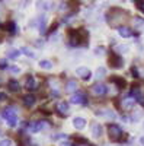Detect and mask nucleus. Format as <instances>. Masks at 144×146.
I'll list each match as a JSON object with an SVG mask.
<instances>
[{
	"mask_svg": "<svg viewBox=\"0 0 144 146\" xmlns=\"http://www.w3.org/2000/svg\"><path fill=\"white\" fill-rule=\"evenodd\" d=\"M135 104H137V100L134 98V96H131V95L125 96V98H122V101H121V107L125 108V110H133Z\"/></svg>",
	"mask_w": 144,
	"mask_h": 146,
	"instance_id": "nucleus-6",
	"label": "nucleus"
},
{
	"mask_svg": "<svg viewBox=\"0 0 144 146\" xmlns=\"http://www.w3.org/2000/svg\"><path fill=\"white\" fill-rule=\"evenodd\" d=\"M67 36H68V41L71 45L74 47H83V45H87V38H89V34L86 29L83 28H77L73 29L70 28L67 31Z\"/></svg>",
	"mask_w": 144,
	"mask_h": 146,
	"instance_id": "nucleus-2",
	"label": "nucleus"
},
{
	"mask_svg": "<svg viewBox=\"0 0 144 146\" xmlns=\"http://www.w3.org/2000/svg\"><path fill=\"white\" fill-rule=\"evenodd\" d=\"M79 3H82V5H86V6H90V5H93V2L95 0H77Z\"/></svg>",
	"mask_w": 144,
	"mask_h": 146,
	"instance_id": "nucleus-28",
	"label": "nucleus"
},
{
	"mask_svg": "<svg viewBox=\"0 0 144 146\" xmlns=\"http://www.w3.org/2000/svg\"><path fill=\"white\" fill-rule=\"evenodd\" d=\"M135 100H137V102H138V104H141V105H144V95H141V94H140V95L137 96V98H135Z\"/></svg>",
	"mask_w": 144,
	"mask_h": 146,
	"instance_id": "nucleus-31",
	"label": "nucleus"
},
{
	"mask_svg": "<svg viewBox=\"0 0 144 146\" xmlns=\"http://www.w3.org/2000/svg\"><path fill=\"white\" fill-rule=\"evenodd\" d=\"M140 142H141V145H143V146H144V136H143V137H141V139H140Z\"/></svg>",
	"mask_w": 144,
	"mask_h": 146,
	"instance_id": "nucleus-40",
	"label": "nucleus"
},
{
	"mask_svg": "<svg viewBox=\"0 0 144 146\" xmlns=\"http://www.w3.org/2000/svg\"><path fill=\"white\" fill-rule=\"evenodd\" d=\"M3 117H5V120L7 121V124L10 126V127H16V124H18V118H16V111L13 108H6L5 111H3Z\"/></svg>",
	"mask_w": 144,
	"mask_h": 146,
	"instance_id": "nucleus-4",
	"label": "nucleus"
},
{
	"mask_svg": "<svg viewBox=\"0 0 144 146\" xmlns=\"http://www.w3.org/2000/svg\"><path fill=\"white\" fill-rule=\"evenodd\" d=\"M57 111H58L60 115H63V117L68 115V104L64 102V101L58 102V104H57Z\"/></svg>",
	"mask_w": 144,
	"mask_h": 146,
	"instance_id": "nucleus-11",
	"label": "nucleus"
},
{
	"mask_svg": "<svg viewBox=\"0 0 144 146\" xmlns=\"http://www.w3.org/2000/svg\"><path fill=\"white\" fill-rule=\"evenodd\" d=\"M12 142L9 139H3V140H0V146H10Z\"/></svg>",
	"mask_w": 144,
	"mask_h": 146,
	"instance_id": "nucleus-30",
	"label": "nucleus"
},
{
	"mask_svg": "<svg viewBox=\"0 0 144 146\" xmlns=\"http://www.w3.org/2000/svg\"><path fill=\"white\" fill-rule=\"evenodd\" d=\"M92 135H93L95 137H101V136H102V126H101L99 123L92 124Z\"/></svg>",
	"mask_w": 144,
	"mask_h": 146,
	"instance_id": "nucleus-19",
	"label": "nucleus"
},
{
	"mask_svg": "<svg viewBox=\"0 0 144 146\" xmlns=\"http://www.w3.org/2000/svg\"><path fill=\"white\" fill-rule=\"evenodd\" d=\"M37 6H38V10H39V9H41V10H48L51 5L48 3V2H44V0H41V2L37 3Z\"/></svg>",
	"mask_w": 144,
	"mask_h": 146,
	"instance_id": "nucleus-23",
	"label": "nucleus"
},
{
	"mask_svg": "<svg viewBox=\"0 0 144 146\" xmlns=\"http://www.w3.org/2000/svg\"><path fill=\"white\" fill-rule=\"evenodd\" d=\"M73 126H74L76 129H79V130L85 129V127H86V120L82 118V117H76V118L73 120Z\"/></svg>",
	"mask_w": 144,
	"mask_h": 146,
	"instance_id": "nucleus-17",
	"label": "nucleus"
},
{
	"mask_svg": "<svg viewBox=\"0 0 144 146\" xmlns=\"http://www.w3.org/2000/svg\"><path fill=\"white\" fill-rule=\"evenodd\" d=\"M105 75H106V70H105L103 67H99L98 70H96V78H99V79H101V78H103Z\"/></svg>",
	"mask_w": 144,
	"mask_h": 146,
	"instance_id": "nucleus-26",
	"label": "nucleus"
},
{
	"mask_svg": "<svg viewBox=\"0 0 144 146\" xmlns=\"http://www.w3.org/2000/svg\"><path fill=\"white\" fill-rule=\"evenodd\" d=\"M7 88H9V91H12V92H18L20 88H19V83L15 80V79H10L9 82H7Z\"/></svg>",
	"mask_w": 144,
	"mask_h": 146,
	"instance_id": "nucleus-20",
	"label": "nucleus"
},
{
	"mask_svg": "<svg viewBox=\"0 0 144 146\" xmlns=\"http://www.w3.org/2000/svg\"><path fill=\"white\" fill-rule=\"evenodd\" d=\"M45 23H47V18H45L44 15L39 16V18H38V28H39L41 32H45Z\"/></svg>",
	"mask_w": 144,
	"mask_h": 146,
	"instance_id": "nucleus-22",
	"label": "nucleus"
},
{
	"mask_svg": "<svg viewBox=\"0 0 144 146\" xmlns=\"http://www.w3.org/2000/svg\"><path fill=\"white\" fill-rule=\"evenodd\" d=\"M127 18H128V13L124 9H119V7H111L106 12V22L111 28L124 27L122 23H125Z\"/></svg>",
	"mask_w": 144,
	"mask_h": 146,
	"instance_id": "nucleus-1",
	"label": "nucleus"
},
{
	"mask_svg": "<svg viewBox=\"0 0 144 146\" xmlns=\"http://www.w3.org/2000/svg\"><path fill=\"white\" fill-rule=\"evenodd\" d=\"M3 100H6V95L3 92H0V101H3Z\"/></svg>",
	"mask_w": 144,
	"mask_h": 146,
	"instance_id": "nucleus-39",
	"label": "nucleus"
},
{
	"mask_svg": "<svg viewBox=\"0 0 144 146\" xmlns=\"http://www.w3.org/2000/svg\"><path fill=\"white\" fill-rule=\"evenodd\" d=\"M20 51H23V54H26V56H29V57H34V56H35V54H34L31 50H28V48H25V47H23Z\"/></svg>",
	"mask_w": 144,
	"mask_h": 146,
	"instance_id": "nucleus-29",
	"label": "nucleus"
},
{
	"mask_svg": "<svg viewBox=\"0 0 144 146\" xmlns=\"http://www.w3.org/2000/svg\"><path fill=\"white\" fill-rule=\"evenodd\" d=\"M102 51H105V48H103V47H99V48H96V50H95V53H96V54H99V56L103 54Z\"/></svg>",
	"mask_w": 144,
	"mask_h": 146,
	"instance_id": "nucleus-34",
	"label": "nucleus"
},
{
	"mask_svg": "<svg viewBox=\"0 0 144 146\" xmlns=\"http://www.w3.org/2000/svg\"><path fill=\"white\" fill-rule=\"evenodd\" d=\"M131 73L134 75V78H138V70H137V67H131Z\"/></svg>",
	"mask_w": 144,
	"mask_h": 146,
	"instance_id": "nucleus-33",
	"label": "nucleus"
},
{
	"mask_svg": "<svg viewBox=\"0 0 144 146\" xmlns=\"http://www.w3.org/2000/svg\"><path fill=\"white\" fill-rule=\"evenodd\" d=\"M22 100H23V104H25L26 107H32L35 102H37V98H35V95H31V94L25 95Z\"/></svg>",
	"mask_w": 144,
	"mask_h": 146,
	"instance_id": "nucleus-16",
	"label": "nucleus"
},
{
	"mask_svg": "<svg viewBox=\"0 0 144 146\" xmlns=\"http://www.w3.org/2000/svg\"><path fill=\"white\" fill-rule=\"evenodd\" d=\"M118 34L122 38H130V36H133V29L128 27H121V28H118Z\"/></svg>",
	"mask_w": 144,
	"mask_h": 146,
	"instance_id": "nucleus-14",
	"label": "nucleus"
},
{
	"mask_svg": "<svg viewBox=\"0 0 144 146\" xmlns=\"http://www.w3.org/2000/svg\"><path fill=\"white\" fill-rule=\"evenodd\" d=\"M77 91V82L76 80H68L67 83H66V92H68V94H74Z\"/></svg>",
	"mask_w": 144,
	"mask_h": 146,
	"instance_id": "nucleus-15",
	"label": "nucleus"
},
{
	"mask_svg": "<svg viewBox=\"0 0 144 146\" xmlns=\"http://www.w3.org/2000/svg\"><path fill=\"white\" fill-rule=\"evenodd\" d=\"M108 62H109V66L114 67V69H121L122 67V57L119 56L118 53L115 51H109V58H108Z\"/></svg>",
	"mask_w": 144,
	"mask_h": 146,
	"instance_id": "nucleus-5",
	"label": "nucleus"
},
{
	"mask_svg": "<svg viewBox=\"0 0 144 146\" xmlns=\"http://www.w3.org/2000/svg\"><path fill=\"white\" fill-rule=\"evenodd\" d=\"M39 67L44 69V70H51L53 69V63L50 62V60H41V62H39Z\"/></svg>",
	"mask_w": 144,
	"mask_h": 146,
	"instance_id": "nucleus-21",
	"label": "nucleus"
},
{
	"mask_svg": "<svg viewBox=\"0 0 144 146\" xmlns=\"http://www.w3.org/2000/svg\"><path fill=\"white\" fill-rule=\"evenodd\" d=\"M20 56V51L19 50H10L9 53H7V57L9 58H18Z\"/></svg>",
	"mask_w": 144,
	"mask_h": 146,
	"instance_id": "nucleus-25",
	"label": "nucleus"
},
{
	"mask_svg": "<svg viewBox=\"0 0 144 146\" xmlns=\"http://www.w3.org/2000/svg\"><path fill=\"white\" fill-rule=\"evenodd\" d=\"M70 101H71V104H86L87 98H86V95L83 92H76L73 96H71Z\"/></svg>",
	"mask_w": 144,
	"mask_h": 146,
	"instance_id": "nucleus-7",
	"label": "nucleus"
},
{
	"mask_svg": "<svg viewBox=\"0 0 144 146\" xmlns=\"http://www.w3.org/2000/svg\"><path fill=\"white\" fill-rule=\"evenodd\" d=\"M74 146H89V145H86V143H83V145H74Z\"/></svg>",
	"mask_w": 144,
	"mask_h": 146,
	"instance_id": "nucleus-41",
	"label": "nucleus"
},
{
	"mask_svg": "<svg viewBox=\"0 0 144 146\" xmlns=\"http://www.w3.org/2000/svg\"><path fill=\"white\" fill-rule=\"evenodd\" d=\"M121 136H122V130H121L119 126H116V124L108 126V137H109V140L118 142L119 139H121Z\"/></svg>",
	"mask_w": 144,
	"mask_h": 146,
	"instance_id": "nucleus-3",
	"label": "nucleus"
},
{
	"mask_svg": "<svg viewBox=\"0 0 144 146\" xmlns=\"http://www.w3.org/2000/svg\"><path fill=\"white\" fill-rule=\"evenodd\" d=\"M76 73H77V76H80L83 80H89L90 76H92V73H90V70L87 67H79L76 70Z\"/></svg>",
	"mask_w": 144,
	"mask_h": 146,
	"instance_id": "nucleus-10",
	"label": "nucleus"
},
{
	"mask_svg": "<svg viewBox=\"0 0 144 146\" xmlns=\"http://www.w3.org/2000/svg\"><path fill=\"white\" fill-rule=\"evenodd\" d=\"M57 27H58V22H54V23H53V27L50 28V34H51V32H54V31L57 29Z\"/></svg>",
	"mask_w": 144,
	"mask_h": 146,
	"instance_id": "nucleus-36",
	"label": "nucleus"
},
{
	"mask_svg": "<svg viewBox=\"0 0 144 146\" xmlns=\"http://www.w3.org/2000/svg\"><path fill=\"white\" fill-rule=\"evenodd\" d=\"M60 146H71V143H70V142H67V140H64V142L60 143Z\"/></svg>",
	"mask_w": 144,
	"mask_h": 146,
	"instance_id": "nucleus-38",
	"label": "nucleus"
},
{
	"mask_svg": "<svg viewBox=\"0 0 144 146\" xmlns=\"http://www.w3.org/2000/svg\"><path fill=\"white\" fill-rule=\"evenodd\" d=\"M44 121H34V123H29V130L31 131H39L44 129Z\"/></svg>",
	"mask_w": 144,
	"mask_h": 146,
	"instance_id": "nucleus-18",
	"label": "nucleus"
},
{
	"mask_svg": "<svg viewBox=\"0 0 144 146\" xmlns=\"http://www.w3.org/2000/svg\"><path fill=\"white\" fill-rule=\"evenodd\" d=\"M25 88L28 89V91H35L37 89V80H35V78L34 76H28L26 78V82H25Z\"/></svg>",
	"mask_w": 144,
	"mask_h": 146,
	"instance_id": "nucleus-12",
	"label": "nucleus"
},
{
	"mask_svg": "<svg viewBox=\"0 0 144 146\" xmlns=\"http://www.w3.org/2000/svg\"><path fill=\"white\" fill-rule=\"evenodd\" d=\"M66 137H67V136L64 135V133H60V135L55 136V139H66Z\"/></svg>",
	"mask_w": 144,
	"mask_h": 146,
	"instance_id": "nucleus-37",
	"label": "nucleus"
},
{
	"mask_svg": "<svg viewBox=\"0 0 144 146\" xmlns=\"http://www.w3.org/2000/svg\"><path fill=\"white\" fill-rule=\"evenodd\" d=\"M68 9V3L66 2V0H64V2H61V3H60V7H58V10H67Z\"/></svg>",
	"mask_w": 144,
	"mask_h": 146,
	"instance_id": "nucleus-27",
	"label": "nucleus"
},
{
	"mask_svg": "<svg viewBox=\"0 0 144 146\" xmlns=\"http://www.w3.org/2000/svg\"><path fill=\"white\" fill-rule=\"evenodd\" d=\"M10 72H12V73H19V72H20V69H19V67H16V66H12V67H10Z\"/></svg>",
	"mask_w": 144,
	"mask_h": 146,
	"instance_id": "nucleus-35",
	"label": "nucleus"
},
{
	"mask_svg": "<svg viewBox=\"0 0 144 146\" xmlns=\"http://www.w3.org/2000/svg\"><path fill=\"white\" fill-rule=\"evenodd\" d=\"M109 80H111L114 85H116V88H118V89H124V88L127 86V80H125L124 78H119V76H112Z\"/></svg>",
	"mask_w": 144,
	"mask_h": 146,
	"instance_id": "nucleus-9",
	"label": "nucleus"
},
{
	"mask_svg": "<svg viewBox=\"0 0 144 146\" xmlns=\"http://www.w3.org/2000/svg\"><path fill=\"white\" fill-rule=\"evenodd\" d=\"M0 69H7V62L6 60H0Z\"/></svg>",
	"mask_w": 144,
	"mask_h": 146,
	"instance_id": "nucleus-32",
	"label": "nucleus"
},
{
	"mask_svg": "<svg viewBox=\"0 0 144 146\" xmlns=\"http://www.w3.org/2000/svg\"><path fill=\"white\" fill-rule=\"evenodd\" d=\"M106 91H108V88L105 86V85H102V83H95L93 86H92V92H93V95H96V96L105 95Z\"/></svg>",
	"mask_w": 144,
	"mask_h": 146,
	"instance_id": "nucleus-8",
	"label": "nucleus"
},
{
	"mask_svg": "<svg viewBox=\"0 0 144 146\" xmlns=\"http://www.w3.org/2000/svg\"><path fill=\"white\" fill-rule=\"evenodd\" d=\"M133 22H134L135 27H141V25H144V18H141V16H134V18H133Z\"/></svg>",
	"mask_w": 144,
	"mask_h": 146,
	"instance_id": "nucleus-24",
	"label": "nucleus"
},
{
	"mask_svg": "<svg viewBox=\"0 0 144 146\" xmlns=\"http://www.w3.org/2000/svg\"><path fill=\"white\" fill-rule=\"evenodd\" d=\"M5 29H6L9 34H12V35H15V34L19 32V31H18V25H16L13 21H9L6 25H5Z\"/></svg>",
	"mask_w": 144,
	"mask_h": 146,
	"instance_id": "nucleus-13",
	"label": "nucleus"
}]
</instances>
